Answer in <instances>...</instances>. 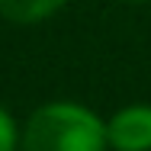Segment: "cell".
Returning <instances> with one entry per match:
<instances>
[{
	"instance_id": "obj_4",
	"label": "cell",
	"mask_w": 151,
	"mask_h": 151,
	"mask_svg": "<svg viewBox=\"0 0 151 151\" xmlns=\"http://www.w3.org/2000/svg\"><path fill=\"white\" fill-rule=\"evenodd\" d=\"M0 151H16V125L0 109Z\"/></svg>"
},
{
	"instance_id": "obj_2",
	"label": "cell",
	"mask_w": 151,
	"mask_h": 151,
	"mask_svg": "<svg viewBox=\"0 0 151 151\" xmlns=\"http://www.w3.org/2000/svg\"><path fill=\"white\" fill-rule=\"evenodd\" d=\"M109 148L116 151H151V106L148 103H132L119 109L106 122Z\"/></svg>"
},
{
	"instance_id": "obj_1",
	"label": "cell",
	"mask_w": 151,
	"mask_h": 151,
	"mask_svg": "<svg viewBox=\"0 0 151 151\" xmlns=\"http://www.w3.org/2000/svg\"><path fill=\"white\" fill-rule=\"evenodd\" d=\"M106 122L81 103H48L23 129V151H106Z\"/></svg>"
},
{
	"instance_id": "obj_3",
	"label": "cell",
	"mask_w": 151,
	"mask_h": 151,
	"mask_svg": "<svg viewBox=\"0 0 151 151\" xmlns=\"http://www.w3.org/2000/svg\"><path fill=\"white\" fill-rule=\"evenodd\" d=\"M68 0H0V16L16 23V26H32L45 16L61 10Z\"/></svg>"
},
{
	"instance_id": "obj_5",
	"label": "cell",
	"mask_w": 151,
	"mask_h": 151,
	"mask_svg": "<svg viewBox=\"0 0 151 151\" xmlns=\"http://www.w3.org/2000/svg\"><path fill=\"white\" fill-rule=\"evenodd\" d=\"M125 3H145V0H125Z\"/></svg>"
}]
</instances>
